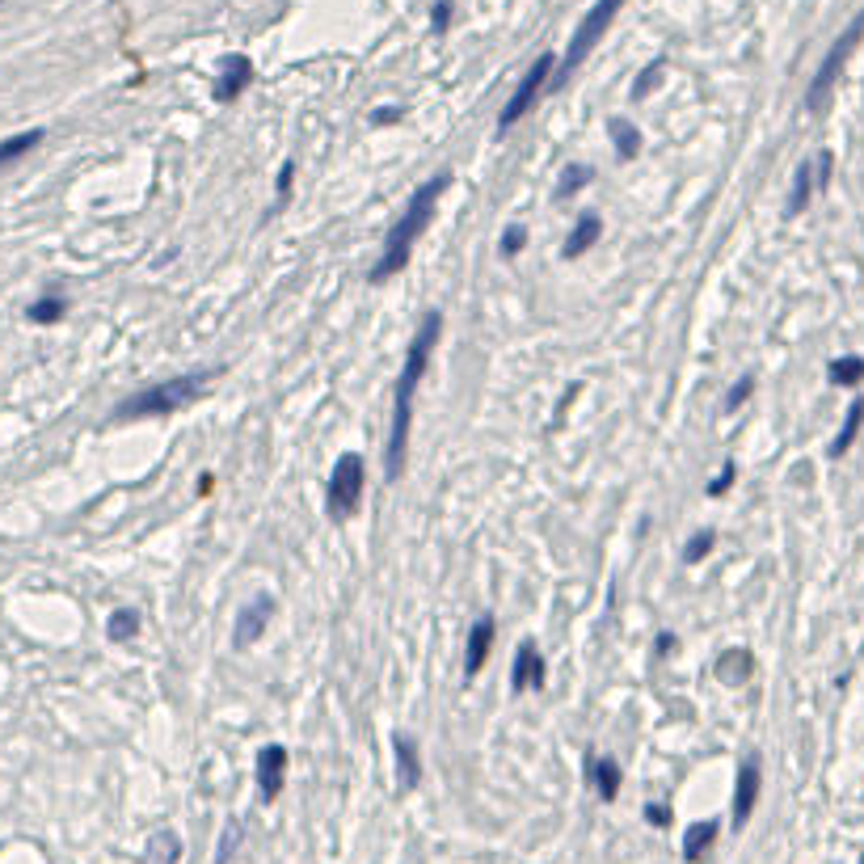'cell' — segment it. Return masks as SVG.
<instances>
[{"instance_id":"obj_1","label":"cell","mask_w":864,"mask_h":864,"mask_svg":"<svg viewBox=\"0 0 864 864\" xmlns=\"http://www.w3.org/2000/svg\"><path fill=\"white\" fill-rule=\"evenodd\" d=\"M439 334H443V317L439 312H426L422 325H417L414 342H409V354L400 363V380L397 392H392V426H388V443H384V480L397 485L400 472H405V456H409V426H414V397L417 384L431 367L434 346H439Z\"/></svg>"},{"instance_id":"obj_2","label":"cell","mask_w":864,"mask_h":864,"mask_svg":"<svg viewBox=\"0 0 864 864\" xmlns=\"http://www.w3.org/2000/svg\"><path fill=\"white\" fill-rule=\"evenodd\" d=\"M451 186V174H439L431 177V182H422L414 190V198H409V207H405V215H400L397 224L388 228V237H384V254H380V262L371 266V283H388L392 274L405 271V262H409V254H414V245L422 240V232L434 224V211H439V194Z\"/></svg>"},{"instance_id":"obj_3","label":"cell","mask_w":864,"mask_h":864,"mask_svg":"<svg viewBox=\"0 0 864 864\" xmlns=\"http://www.w3.org/2000/svg\"><path fill=\"white\" fill-rule=\"evenodd\" d=\"M220 371H194V375H177V380H165V384L140 388L135 397H127L118 409H114V422H140V417H165L177 414L182 405L203 397V388L215 380Z\"/></svg>"},{"instance_id":"obj_4","label":"cell","mask_w":864,"mask_h":864,"mask_svg":"<svg viewBox=\"0 0 864 864\" xmlns=\"http://www.w3.org/2000/svg\"><path fill=\"white\" fill-rule=\"evenodd\" d=\"M625 4H628V0H594L591 13L577 21V30H574V38H569L565 55L557 60V72H553V89H561V85H565V80H569L577 68H582V60H586V55H591V51L603 43L608 26L616 21V13H620Z\"/></svg>"},{"instance_id":"obj_5","label":"cell","mask_w":864,"mask_h":864,"mask_svg":"<svg viewBox=\"0 0 864 864\" xmlns=\"http://www.w3.org/2000/svg\"><path fill=\"white\" fill-rule=\"evenodd\" d=\"M860 38H864V9L848 21V30L839 34L831 43V51L822 55V64H818L814 80H810V89H805V110L810 114H822L827 110V101H831L835 93V85H839V77H844V68H848L852 60V51L860 47Z\"/></svg>"},{"instance_id":"obj_6","label":"cell","mask_w":864,"mask_h":864,"mask_svg":"<svg viewBox=\"0 0 864 864\" xmlns=\"http://www.w3.org/2000/svg\"><path fill=\"white\" fill-rule=\"evenodd\" d=\"M363 489H367V464H363V456H337L334 472H329V489H325V511L329 519H351L359 511V502H363Z\"/></svg>"},{"instance_id":"obj_7","label":"cell","mask_w":864,"mask_h":864,"mask_svg":"<svg viewBox=\"0 0 864 864\" xmlns=\"http://www.w3.org/2000/svg\"><path fill=\"white\" fill-rule=\"evenodd\" d=\"M553 72H557V55H536V64L523 72V80H519V89L511 93V101L502 106V114H497V135H506V131L514 127V123H523L531 114V106L540 101V93H545L548 85H553Z\"/></svg>"},{"instance_id":"obj_8","label":"cell","mask_w":864,"mask_h":864,"mask_svg":"<svg viewBox=\"0 0 864 864\" xmlns=\"http://www.w3.org/2000/svg\"><path fill=\"white\" fill-rule=\"evenodd\" d=\"M274 620V599L271 594H254L245 608L237 611V625H232V645L237 650H249L262 633H266V625Z\"/></svg>"},{"instance_id":"obj_9","label":"cell","mask_w":864,"mask_h":864,"mask_svg":"<svg viewBox=\"0 0 864 864\" xmlns=\"http://www.w3.org/2000/svg\"><path fill=\"white\" fill-rule=\"evenodd\" d=\"M759 788H763V768H759V755H747L734 780V827H747L759 805Z\"/></svg>"},{"instance_id":"obj_10","label":"cell","mask_w":864,"mask_h":864,"mask_svg":"<svg viewBox=\"0 0 864 864\" xmlns=\"http://www.w3.org/2000/svg\"><path fill=\"white\" fill-rule=\"evenodd\" d=\"M287 763H291L287 747H279V742L262 747V755H257V788H262V801H274L283 793V785H287Z\"/></svg>"},{"instance_id":"obj_11","label":"cell","mask_w":864,"mask_h":864,"mask_svg":"<svg viewBox=\"0 0 864 864\" xmlns=\"http://www.w3.org/2000/svg\"><path fill=\"white\" fill-rule=\"evenodd\" d=\"M528 688H545V658L536 650V641H523L514 650V671H511V691L523 696Z\"/></svg>"},{"instance_id":"obj_12","label":"cell","mask_w":864,"mask_h":864,"mask_svg":"<svg viewBox=\"0 0 864 864\" xmlns=\"http://www.w3.org/2000/svg\"><path fill=\"white\" fill-rule=\"evenodd\" d=\"M489 650H494V616H480L477 625L468 628V650H464V679H468V683L485 671Z\"/></svg>"},{"instance_id":"obj_13","label":"cell","mask_w":864,"mask_h":864,"mask_svg":"<svg viewBox=\"0 0 864 864\" xmlns=\"http://www.w3.org/2000/svg\"><path fill=\"white\" fill-rule=\"evenodd\" d=\"M249 85H254V60L249 55H228L224 72L215 80V101H237Z\"/></svg>"},{"instance_id":"obj_14","label":"cell","mask_w":864,"mask_h":864,"mask_svg":"<svg viewBox=\"0 0 864 864\" xmlns=\"http://www.w3.org/2000/svg\"><path fill=\"white\" fill-rule=\"evenodd\" d=\"M599 237H603V220H599L594 211H582V215H577V224H574V232H569V240L561 245V257H565V262H574V257L591 254Z\"/></svg>"},{"instance_id":"obj_15","label":"cell","mask_w":864,"mask_h":864,"mask_svg":"<svg viewBox=\"0 0 864 864\" xmlns=\"http://www.w3.org/2000/svg\"><path fill=\"white\" fill-rule=\"evenodd\" d=\"M392 751H397V780L400 788H417L422 785V755H417V742L409 734L392 738Z\"/></svg>"},{"instance_id":"obj_16","label":"cell","mask_w":864,"mask_h":864,"mask_svg":"<svg viewBox=\"0 0 864 864\" xmlns=\"http://www.w3.org/2000/svg\"><path fill=\"white\" fill-rule=\"evenodd\" d=\"M755 674V654L751 650H725L717 658V679L725 688H742L747 679Z\"/></svg>"},{"instance_id":"obj_17","label":"cell","mask_w":864,"mask_h":864,"mask_svg":"<svg viewBox=\"0 0 864 864\" xmlns=\"http://www.w3.org/2000/svg\"><path fill=\"white\" fill-rule=\"evenodd\" d=\"M43 140H47V131L43 127L17 131V135H9V140H0V174H4L9 165H17V160H26Z\"/></svg>"},{"instance_id":"obj_18","label":"cell","mask_w":864,"mask_h":864,"mask_svg":"<svg viewBox=\"0 0 864 864\" xmlns=\"http://www.w3.org/2000/svg\"><path fill=\"white\" fill-rule=\"evenodd\" d=\"M814 190H818L814 160H801V165H797V177H793V194H788V207H785V215H788V220H797L801 211L810 207V198H814Z\"/></svg>"},{"instance_id":"obj_19","label":"cell","mask_w":864,"mask_h":864,"mask_svg":"<svg viewBox=\"0 0 864 864\" xmlns=\"http://www.w3.org/2000/svg\"><path fill=\"white\" fill-rule=\"evenodd\" d=\"M860 426H864V397H856V400H852V405H848V417H844V431L835 434V439H831V448H827V451H831V456H835V460H839V456H848V448H852V443H856V434H860Z\"/></svg>"},{"instance_id":"obj_20","label":"cell","mask_w":864,"mask_h":864,"mask_svg":"<svg viewBox=\"0 0 864 864\" xmlns=\"http://www.w3.org/2000/svg\"><path fill=\"white\" fill-rule=\"evenodd\" d=\"M182 860V839L174 831H157L144 848V864H177Z\"/></svg>"},{"instance_id":"obj_21","label":"cell","mask_w":864,"mask_h":864,"mask_svg":"<svg viewBox=\"0 0 864 864\" xmlns=\"http://www.w3.org/2000/svg\"><path fill=\"white\" fill-rule=\"evenodd\" d=\"M608 135H611V144H616V157L620 160H637L641 152V131L628 123V118H611L608 123Z\"/></svg>"},{"instance_id":"obj_22","label":"cell","mask_w":864,"mask_h":864,"mask_svg":"<svg viewBox=\"0 0 864 864\" xmlns=\"http://www.w3.org/2000/svg\"><path fill=\"white\" fill-rule=\"evenodd\" d=\"M64 317H68L64 295H38V300L26 308V320H30V325H60Z\"/></svg>"},{"instance_id":"obj_23","label":"cell","mask_w":864,"mask_h":864,"mask_svg":"<svg viewBox=\"0 0 864 864\" xmlns=\"http://www.w3.org/2000/svg\"><path fill=\"white\" fill-rule=\"evenodd\" d=\"M591 776H594V788H599V797L603 801H616L620 797V763L616 759H594L591 763Z\"/></svg>"},{"instance_id":"obj_24","label":"cell","mask_w":864,"mask_h":864,"mask_svg":"<svg viewBox=\"0 0 864 864\" xmlns=\"http://www.w3.org/2000/svg\"><path fill=\"white\" fill-rule=\"evenodd\" d=\"M713 839H717V822H696V827H688V835H683V860L696 864L713 848Z\"/></svg>"},{"instance_id":"obj_25","label":"cell","mask_w":864,"mask_h":864,"mask_svg":"<svg viewBox=\"0 0 864 864\" xmlns=\"http://www.w3.org/2000/svg\"><path fill=\"white\" fill-rule=\"evenodd\" d=\"M827 375H831V384H839V388H856L864 380V359L860 354H839V359H831Z\"/></svg>"},{"instance_id":"obj_26","label":"cell","mask_w":864,"mask_h":864,"mask_svg":"<svg viewBox=\"0 0 864 864\" xmlns=\"http://www.w3.org/2000/svg\"><path fill=\"white\" fill-rule=\"evenodd\" d=\"M135 633H140V611H135V608H114L110 620H106V637H110L114 645H123V641H131Z\"/></svg>"},{"instance_id":"obj_27","label":"cell","mask_w":864,"mask_h":864,"mask_svg":"<svg viewBox=\"0 0 864 864\" xmlns=\"http://www.w3.org/2000/svg\"><path fill=\"white\" fill-rule=\"evenodd\" d=\"M662 72H666V60H650L645 64V72H637V80H633V101H641V97H650L662 85Z\"/></svg>"},{"instance_id":"obj_28","label":"cell","mask_w":864,"mask_h":864,"mask_svg":"<svg viewBox=\"0 0 864 864\" xmlns=\"http://www.w3.org/2000/svg\"><path fill=\"white\" fill-rule=\"evenodd\" d=\"M717 548V531H696L688 545H683V565H700Z\"/></svg>"},{"instance_id":"obj_29","label":"cell","mask_w":864,"mask_h":864,"mask_svg":"<svg viewBox=\"0 0 864 864\" xmlns=\"http://www.w3.org/2000/svg\"><path fill=\"white\" fill-rule=\"evenodd\" d=\"M591 177H594V169H591V165H569V169L561 174V186H557V194H577V190H582V186H586V182H591Z\"/></svg>"},{"instance_id":"obj_30","label":"cell","mask_w":864,"mask_h":864,"mask_svg":"<svg viewBox=\"0 0 864 864\" xmlns=\"http://www.w3.org/2000/svg\"><path fill=\"white\" fill-rule=\"evenodd\" d=\"M734 480H738V464H730V460H725V468H721L717 477L708 480V497H725V494H730V485H734Z\"/></svg>"},{"instance_id":"obj_31","label":"cell","mask_w":864,"mask_h":864,"mask_svg":"<svg viewBox=\"0 0 864 864\" xmlns=\"http://www.w3.org/2000/svg\"><path fill=\"white\" fill-rule=\"evenodd\" d=\"M523 245H528V228H506L502 232V257H514V254H523Z\"/></svg>"},{"instance_id":"obj_32","label":"cell","mask_w":864,"mask_h":864,"mask_svg":"<svg viewBox=\"0 0 864 864\" xmlns=\"http://www.w3.org/2000/svg\"><path fill=\"white\" fill-rule=\"evenodd\" d=\"M291 182H295V160H283V169H279V182H274V190H279V207H287Z\"/></svg>"},{"instance_id":"obj_33","label":"cell","mask_w":864,"mask_h":864,"mask_svg":"<svg viewBox=\"0 0 864 864\" xmlns=\"http://www.w3.org/2000/svg\"><path fill=\"white\" fill-rule=\"evenodd\" d=\"M237 844H240V827H237V822H228L224 839H220V852H215V864H228V856L237 852Z\"/></svg>"},{"instance_id":"obj_34","label":"cell","mask_w":864,"mask_h":864,"mask_svg":"<svg viewBox=\"0 0 864 864\" xmlns=\"http://www.w3.org/2000/svg\"><path fill=\"white\" fill-rule=\"evenodd\" d=\"M751 392H755V380H751V375H747V380H738V384L730 388V397H725V409L734 414L738 405H747V400H751Z\"/></svg>"},{"instance_id":"obj_35","label":"cell","mask_w":864,"mask_h":864,"mask_svg":"<svg viewBox=\"0 0 864 864\" xmlns=\"http://www.w3.org/2000/svg\"><path fill=\"white\" fill-rule=\"evenodd\" d=\"M431 26H434V34H448L451 30V0H434Z\"/></svg>"},{"instance_id":"obj_36","label":"cell","mask_w":864,"mask_h":864,"mask_svg":"<svg viewBox=\"0 0 864 864\" xmlns=\"http://www.w3.org/2000/svg\"><path fill=\"white\" fill-rule=\"evenodd\" d=\"M831 169H835V157H831V152H818V157H814L818 190H827V186H831Z\"/></svg>"},{"instance_id":"obj_37","label":"cell","mask_w":864,"mask_h":864,"mask_svg":"<svg viewBox=\"0 0 864 864\" xmlns=\"http://www.w3.org/2000/svg\"><path fill=\"white\" fill-rule=\"evenodd\" d=\"M400 118H405L400 106H380V110H371V127H392V123H400Z\"/></svg>"},{"instance_id":"obj_38","label":"cell","mask_w":864,"mask_h":864,"mask_svg":"<svg viewBox=\"0 0 864 864\" xmlns=\"http://www.w3.org/2000/svg\"><path fill=\"white\" fill-rule=\"evenodd\" d=\"M645 818H650L654 827H671V810H666V805H645Z\"/></svg>"},{"instance_id":"obj_39","label":"cell","mask_w":864,"mask_h":864,"mask_svg":"<svg viewBox=\"0 0 864 864\" xmlns=\"http://www.w3.org/2000/svg\"><path fill=\"white\" fill-rule=\"evenodd\" d=\"M674 650H679V637H674V633H658L654 654H674Z\"/></svg>"},{"instance_id":"obj_40","label":"cell","mask_w":864,"mask_h":864,"mask_svg":"<svg viewBox=\"0 0 864 864\" xmlns=\"http://www.w3.org/2000/svg\"><path fill=\"white\" fill-rule=\"evenodd\" d=\"M860 864H864V856H860Z\"/></svg>"}]
</instances>
